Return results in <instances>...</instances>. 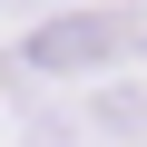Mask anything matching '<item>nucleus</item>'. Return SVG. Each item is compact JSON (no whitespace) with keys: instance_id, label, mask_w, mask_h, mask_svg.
Returning a JSON list of instances; mask_svg holds the SVG:
<instances>
[{"instance_id":"nucleus-1","label":"nucleus","mask_w":147,"mask_h":147,"mask_svg":"<svg viewBox=\"0 0 147 147\" xmlns=\"http://www.w3.org/2000/svg\"><path fill=\"white\" fill-rule=\"evenodd\" d=\"M108 30H118V20H59V30H39V59H49V69L98 59V49H108Z\"/></svg>"}]
</instances>
